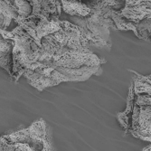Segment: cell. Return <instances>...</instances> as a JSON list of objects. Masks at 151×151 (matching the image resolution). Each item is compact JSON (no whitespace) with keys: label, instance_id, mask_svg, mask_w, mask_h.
I'll list each match as a JSON object with an SVG mask.
<instances>
[{"label":"cell","instance_id":"obj_9","mask_svg":"<svg viewBox=\"0 0 151 151\" xmlns=\"http://www.w3.org/2000/svg\"><path fill=\"white\" fill-rule=\"evenodd\" d=\"M135 97H136V94L134 91V86H133V84H131V86L129 88L127 109L125 111L118 114V119L120 123V125L126 129V131L131 130L133 111H134V107H135Z\"/></svg>","mask_w":151,"mask_h":151},{"label":"cell","instance_id":"obj_5","mask_svg":"<svg viewBox=\"0 0 151 151\" xmlns=\"http://www.w3.org/2000/svg\"><path fill=\"white\" fill-rule=\"evenodd\" d=\"M108 17L113 20V22L116 25V28L118 30H121V31L131 30L135 33L137 37H139V39H143L146 41H151V36H150L149 33L143 31L141 23L136 24L131 20L124 18L123 17L120 16L119 10H115L114 8L111 7L108 12Z\"/></svg>","mask_w":151,"mask_h":151},{"label":"cell","instance_id":"obj_7","mask_svg":"<svg viewBox=\"0 0 151 151\" xmlns=\"http://www.w3.org/2000/svg\"><path fill=\"white\" fill-rule=\"evenodd\" d=\"M60 1L63 11L69 16L85 17L91 11L90 6L81 2L80 0H60Z\"/></svg>","mask_w":151,"mask_h":151},{"label":"cell","instance_id":"obj_10","mask_svg":"<svg viewBox=\"0 0 151 151\" xmlns=\"http://www.w3.org/2000/svg\"><path fill=\"white\" fill-rule=\"evenodd\" d=\"M133 73L137 75V77L133 78L135 94L139 95L140 93H147L151 97V75L143 76L136 72Z\"/></svg>","mask_w":151,"mask_h":151},{"label":"cell","instance_id":"obj_3","mask_svg":"<svg viewBox=\"0 0 151 151\" xmlns=\"http://www.w3.org/2000/svg\"><path fill=\"white\" fill-rule=\"evenodd\" d=\"M2 138L11 143H23L28 146L31 151H55L52 143V135L45 121L40 119L24 129H20Z\"/></svg>","mask_w":151,"mask_h":151},{"label":"cell","instance_id":"obj_11","mask_svg":"<svg viewBox=\"0 0 151 151\" xmlns=\"http://www.w3.org/2000/svg\"><path fill=\"white\" fill-rule=\"evenodd\" d=\"M147 3H151V0H125L124 7H131Z\"/></svg>","mask_w":151,"mask_h":151},{"label":"cell","instance_id":"obj_1","mask_svg":"<svg viewBox=\"0 0 151 151\" xmlns=\"http://www.w3.org/2000/svg\"><path fill=\"white\" fill-rule=\"evenodd\" d=\"M119 5L117 0H97L91 4V11L85 17L73 18V24L80 26L81 31L90 43L100 48L111 49L109 42V29L116 25L111 18L108 17V12L112 6Z\"/></svg>","mask_w":151,"mask_h":151},{"label":"cell","instance_id":"obj_6","mask_svg":"<svg viewBox=\"0 0 151 151\" xmlns=\"http://www.w3.org/2000/svg\"><path fill=\"white\" fill-rule=\"evenodd\" d=\"M0 25L1 29L6 30L13 19L17 22L19 14L14 0H0Z\"/></svg>","mask_w":151,"mask_h":151},{"label":"cell","instance_id":"obj_4","mask_svg":"<svg viewBox=\"0 0 151 151\" xmlns=\"http://www.w3.org/2000/svg\"><path fill=\"white\" fill-rule=\"evenodd\" d=\"M32 5L33 11L28 19L38 21L60 20L62 5L59 0H27Z\"/></svg>","mask_w":151,"mask_h":151},{"label":"cell","instance_id":"obj_12","mask_svg":"<svg viewBox=\"0 0 151 151\" xmlns=\"http://www.w3.org/2000/svg\"><path fill=\"white\" fill-rule=\"evenodd\" d=\"M144 21V26H145V29L147 31H148L150 36H151V19L150 18H146L143 20Z\"/></svg>","mask_w":151,"mask_h":151},{"label":"cell","instance_id":"obj_13","mask_svg":"<svg viewBox=\"0 0 151 151\" xmlns=\"http://www.w3.org/2000/svg\"><path fill=\"white\" fill-rule=\"evenodd\" d=\"M142 151H151V145L148 146V147H145Z\"/></svg>","mask_w":151,"mask_h":151},{"label":"cell","instance_id":"obj_8","mask_svg":"<svg viewBox=\"0 0 151 151\" xmlns=\"http://www.w3.org/2000/svg\"><path fill=\"white\" fill-rule=\"evenodd\" d=\"M13 42L9 39H4L1 37L0 41V63L1 67L5 69L10 76H12L13 68Z\"/></svg>","mask_w":151,"mask_h":151},{"label":"cell","instance_id":"obj_2","mask_svg":"<svg viewBox=\"0 0 151 151\" xmlns=\"http://www.w3.org/2000/svg\"><path fill=\"white\" fill-rule=\"evenodd\" d=\"M2 38L9 39L13 42V68L12 78L17 81L35 63L33 43V37L24 31L20 25L12 31L0 29Z\"/></svg>","mask_w":151,"mask_h":151}]
</instances>
